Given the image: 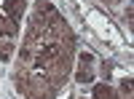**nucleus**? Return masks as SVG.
Masks as SVG:
<instances>
[{
    "label": "nucleus",
    "instance_id": "obj_1",
    "mask_svg": "<svg viewBox=\"0 0 134 99\" xmlns=\"http://www.w3.org/2000/svg\"><path fill=\"white\" fill-rule=\"evenodd\" d=\"M94 94H97V99H113V91H110V89H105V86H99Z\"/></svg>",
    "mask_w": 134,
    "mask_h": 99
}]
</instances>
